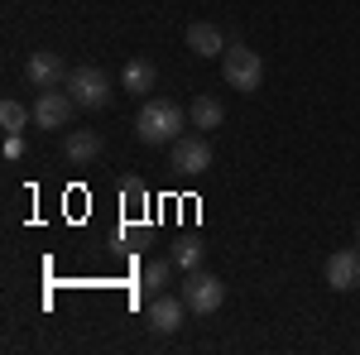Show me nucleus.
Masks as SVG:
<instances>
[{
    "mask_svg": "<svg viewBox=\"0 0 360 355\" xmlns=\"http://www.w3.org/2000/svg\"><path fill=\"white\" fill-rule=\"evenodd\" d=\"M356 245H360V221H356Z\"/></svg>",
    "mask_w": 360,
    "mask_h": 355,
    "instance_id": "obj_19",
    "label": "nucleus"
},
{
    "mask_svg": "<svg viewBox=\"0 0 360 355\" xmlns=\"http://www.w3.org/2000/svg\"><path fill=\"white\" fill-rule=\"evenodd\" d=\"M29 120H34V110H25L20 101H0V125H5V135H20Z\"/></svg>",
    "mask_w": 360,
    "mask_h": 355,
    "instance_id": "obj_16",
    "label": "nucleus"
},
{
    "mask_svg": "<svg viewBox=\"0 0 360 355\" xmlns=\"http://www.w3.org/2000/svg\"><path fill=\"white\" fill-rule=\"evenodd\" d=\"M25 77H29L34 91H53V86H68V67H63V58H58V53L39 49V53H29Z\"/></svg>",
    "mask_w": 360,
    "mask_h": 355,
    "instance_id": "obj_6",
    "label": "nucleus"
},
{
    "mask_svg": "<svg viewBox=\"0 0 360 355\" xmlns=\"http://www.w3.org/2000/svg\"><path fill=\"white\" fill-rule=\"evenodd\" d=\"M188 120H193L197 130H221V120H226V110L217 96H193V106H188Z\"/></svg>",
    "mask_w": 360,
    "mask_h": 355,
    "instance_id": "obj_13",
    "label": "nucleus"
},
{
    "mask_svg": "<svg viewBox=\"0 0 360 355\" xmlns=\"http://www.w3.org/2000/svg\"><path fill=\"white\" fill-rule=\"evenodd\" d=\"M68 91H72V101H77L82 110H101L106 101H111V82H106V72L91 67V63H82V67L68 72Z\"/></svg>",
    "mask_w": 360,
    "mask_h": 355,
    "instance_id": "obj_4",
    "label": "nucleus"
},
{
    "mask_svg": "<svg viewBox=\"0 0 360 355\" xmlns=\"http://www.w3.org/2000/svg\"><path fill=\"white\" fill-rule=\"evenodd\" d=\"M125 202H130V207H139V202H144V183H139V178H130V183H125Z\"/></svg>",
    "mask_w": 360,
    "mask_h": 355,
    "instance_id": "obj_17",
    "label": "nucleus"
},
{
    "mask_svg": "<svg viewBox=\"0 0 360 355\" xmlns=\"http://www.w3.org/2000/svg\"><path fill=\"white\" fill-rule=\"evenodd\" d=\"M183 312H188V302H183V298H168V293H159V298H149V312H144V322L159 331V336H168V331L183 327Z\"/></svg>",
    "mask_w": 360,
    "mask_h": 355,
    "instance_id": "obj_10",
    "label": "nucleus"
},
{
    "mask_svg": "<svg viewBox=\"0 0 360 355\" xmlns=\"http://www.w3.org/2000/svg\"><path fill=\"white\" fill-rule=\"evenodd\" d=\"M327 283H332L336 293L360 288V245L356 250H336L332 259H327Z\"/></svg>",
    "mask_w": 360,
    "mask_h": 355,
    "instance_id": "obj_9",
    "label": "nucleus"
},
{
    "mask_svg": "<svg viewBox=\"0 0 360 355\" xmlns=\"http://www.w3.org/2000/svg\"><path fill=\"white\" fill-rule=\"evenodd\" d=\"M202 259H207V245L197 240V235H183L178 245H173V264L183 273H193V269H202Z\"/></svg>",
    "mask_w": 360,
    "mask_h": 355,
    "instance_id": "obj_15",
    "label": "nucleus"
},
{
    "mask_svg": "<svg viewBox=\"0 0 360 355\" xmlns=\"http://www.w3.org/2000/svg\"><path fill=\"white\" fill-rule=\"evenodd\" d=\"M25 154V135H5V159H20Z\"/></svg>",
    "mask_w": 360,
    "mask_h": 355,
    "instance_id": "obj_18",
    "label": "nucleus"
},
{
    "mask_svg": "<svg viewBox=\"0 0 360 355\" xmlns=\"http://www.w3.org/2000/svg\"><path fill=\"white\" fill-rule=\"evenodd\" d=\"M173 269H178L173 259H149V264H144V273H139V288H144L149 298H159V293L168 288V278H173Z\"/></svg>",
    "mask_w": 360,
    "mask_h": 355,
    "instance_id": "obj_14",
    "label": "nucleus"
},
{
    "mask_svg": "<svg viewBox=\"0 0 360 355\" xmlns=\"http://www.w3.org/2000/svg\"><path fill=\"white\" fill-rule=\"evenodd\" d=\"M183 302H188L193 317H212V312L226 302V283L217 278V273H207V269H193L188 278H183Z\"/></svg>",
    "mask_w": 360,
    "mask_h": 355,
    "instance_id": "obj_3",
    "label": "nucleus"
},
{
    "mask_svg": "<svg viewBox=\"0 0 360 355\" xmlns=\"http://www.w3.org/2000/svg\"><path fill=\"white\" fill-rule=\"evenodd\" d=\"M221 77L231 91H245V96H255L259 91V82H264V58L250 53L245 44H231L221 53Z\"/></svg>",
    "mask_w": 360,
    "mask_h": 355,
    "instance_id": "obj_2",
    "label": "nucleus"
},
{
    "mask_svg": "<svg viewBox=\"0 0 360 355\" xmlns=\"http://www.w3.org/2000/svg\"><path fill=\"white\" fill-rule=\"evenodd\" d=\"M173 168L178 173H207L212 168V144H207V135H178L173 139Z\"/></svg>",
    "mask_w": 360,
    "mask_h": 355,
    "instance_id": "obj_7",
    "label": "nucleus"
},
{
    "mask_svg": "<svg viewBox=\"0 0 360 355\" xmlns=\"http://www.w3.org/2000/svg\"><path fill=\"white\" fill-rule=\"evenodd\" d=\"M135 135L144 144H173L183 135V106L178 101H164V96H144L135 115Z\"/></svg>",
    "mask_w": 360,
    "mask_h": 355,
    "instance_id": "obj_1",
    "label": "nucleus"
},
{
    "mask_svg": "<svg viewBox=\"0 0 360 355\" xmlns=\"http://www.w3.org/2000/svg\"><path fill=\"white\" fill-rule=\"evenodd\" d=\"M154 82H159V67H154L149 58H130V63L120 67V86H125V91H135V96L154 91Z\"/></svg>",
    "mask_w": 360,
    "mask_h": 355,
    "instance_id": "obj_12",
    "label": "nucleus"
},
{
    "mask_svg": "<svg viewBox=\"0 0 360 355\" xmlns=\"http://www.w3.org/2000/svg\"><path fill=\"white\" fill-rule=\"evenodd\" d=\"M188 53H197V58H221L231 44H226V34L217 25H207V20H197V25H188Z\"/></svg>",
    "mask_w": 360,
    "mask_h": 355,
    "instance_id": "obj_11",
    "label": "nucleus"
},
{
    "mask_svg": "<svg viewBox=\"0 0 360 355\" xmlns=\"http://www.w3.org/2000/svg\"><path fill=\"white\" fill-rule=\"evenodd\" d=\"M63 159L72 168H91L101 159V135L96 130H68L63 135Z\"/></svg>",
    "mask_w": 360,
    "mask_h": 355,
    "instance_id": "obj_8",
    "label": "nucleus"
},
{
    "mask_svg": "<svg viewBox=\"0 0 360 355\" xmlns=\"http://www.w3.org/2000/svg\"><path fill=\"white\" fill-rule=\"evenodd\" d=\"M77 101H72V91H39V101H34V125L39 130H72V115H77Z\"/></svg>",
    "mask_w": 360,
    "mask_h": 355,
    "instance_id": "obj_5",
    "label": "nucleus"
}]
</instances>
